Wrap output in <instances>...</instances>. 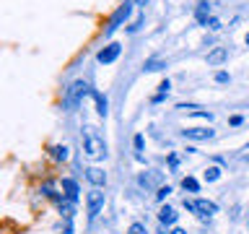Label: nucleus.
<instances>
[{
	"mask_svg": "<svg viewBox=\"0 0 249 234\" xmlns=\"http://www.w3.org/2000/svg\"><path fill=\"white\" fill-rule=\"evenodd\" d=\"M83 151L89 154L91 159H104L107 156V143L93 125H86L83 128Z\"/></svg>",
	"mask_w": 249,
	"mask_h": 234,
	"instance_id": "nucleus-1",
	"label": "nucleus"
},
{
	"mask_svg": "<svg viewBox=\"0 0 249 234\" xmlns=\"http://www.w3.org/2000/svg\"><path fill=\"white\" fill-rule=\"evenodd\" d=\"M89 94H91V89H89V83H86V81H73L68 86V91H65V107L68 109L78 107L86 97H89Z\"/></svg>",
	"mask_w": 249,
	"mask_h": 234,
	"instance_id": "nucleus-2",
	"label": "nucleus"
},
{
	"mask_svg": "<svg viewBox=\"0 0 249 234\" xmlns=\"http://www.w3.org/2000/svg\"><path fill=\"white\" fill-rule=\"evenodd\" d=\"M130 13H132V3H130V0H124V3H122L120 8H117L114 13H112V19H109L107 29H104V37H112L114 31H117V29H120L124 21L130 19Z\"/></svg>",
	"mask_w": 249,
	"mask_h": 234,
	"instance_id": "nucleus-3",
	"label": "nucleus"
},
{
	"mask_svg": "<svg viewBox=\"0 0 249 234\" xmlns=\"http://www.w3.org/2000/svg\"><path fill=\"white\" fill-rule=\"evenodd\" d=\"M184 208L192 211V214H197V216H202V218L218 214V206H215V203H213V200H202V198H200V200H187V198H184Z\"/></svg>",
	"mask_w": 249,
	"mask_h": 234,
	"instance_id": "nucleus-4",
	"label": "nucleus"
},
{
	"mask_svg": "<svg viewBox=\"0 0 249 234\" xmlns=\"http://www.w3.org/2000/svg\"><path fill=\"white\" fill-rule=\"evenodd\" d=\"M86 203H89V218H96L99 216V211L104 208V193L99 190H91L89 193V198H86Z\"/></svg>",
	"mask_w": 249,
	"mask_h": 234,
	"instance_id": "nucleus-5",
	"label": "nucleus"
},
{
	"mask_svg": "<svg viewBox=\"0 0 249 234\" xmlns=\"http://www.w3.org/2000/svg\"><path fill=\"white\" fill-rule=\"evenodd\" d=\"M120 52H122V44H117V42H112V44H107L104 50H99V55H96V60L101 62V65H109V62H114L117 58H120Z\"/></svg>",
	"mask_w": 249,
	"mask_h": 234,
	"instance_id": "nucleus-6",
	"label": "nucleus"
},
{
	"mask_svg": "<svg viewBox=\"0 0 249 234\" xmlns=\"http://www.w3.org/2000/svg\"><path fill=\"white\" fill-rule=\"evenodd\" d=\"M182 136L190 138V140H210L215 136V130H210V128H187V130H182Z\"/></svg>",
	"mask_w": 249,
	"mask_h": 234,
	"instance_id": "nucleus-7",
	"label": "nucleus"
},
{
	"mask_svg": "<svg viewBox=\"0 0 249 234\" xmlns=\"http://www.w3.org/2000/svg\"><path fill=\"white\" fill-rule=\"evenodd\" d=\"M226 60H229V50H226V47H213V50L208 52V65H210V68L223 65Z\"/></svg>",
	"mask_w": 249,
	"mask_h": 234,
	"instance_id": "nucleus-8",
	"label": "nucleus"
},
{
	"mask_svg": "<svg viewBox=\"0 0 249 234\" xmlns=\"http://www.w3.org/2000/svg\"><path fill=\"white\" fill-rule=\"evenodd\" d=\"M86 177H89V182L96 185V187L107 185V172L99 169V167H89V169H86Z\"/></svg>",
	"mask_w": 249,
	"mask_h": 234,
	"instance_id": "nucleus-9",
	"label": "nucleus"
},
{
	"mask_svg": "<svg viewBox=\"0 0 249 234\" xmlns=\"http://www.w3.org/2000/svg\"><path fill=\"white\" fill-rule=\"evenodd\" d=\"M62 190H65L68 200H78V182L75 179H62Z\"/></svg>",
	"mask_w": 249,
	"mask_h": 234,
	"instance_id": "nucleus-10",
	"label": "nucleus"
},
{
	"mask_svg": "<svg viewBox=\"0 0 249 234\" xmlns=\"http://www.w3.org/2000/svg\"><path fill=\"white\" fill-rule=\"evenodd\" d=\"M159 221H161V224H166V226H169V224H174V221H177V211L171 208V206H163V208L159 211Z\"/></svg>",
	"mask_w": 249,
	"mask_h": 234,
	"instance_id": "nucleus-11",
	"label": "nucleus"
},
{
	"mask_svg": "<svg viewBox=\"0 0 249 234\" xmlns=\"http://www.w3.org/2000/svg\"><path fill=\"white\" fill-rule=\"evenodd\" d=\"M93 99H96V112H99L101 117H107V112H109L107 97H104V94H99V91H93Z\"/></svg>",
	"mask_w": 249,
	"mask_h": 234,
	"instance_id": "nucleus-12",
	"label": "nucleus"
},
{
	"mask_svg": "<svg viewBox=\"0 0 249 234\" xmlns=\"http://www.w3.org/2000/svg\"><path fill=\"white\" fill-rule=\"evenodd\" d=\"M50 154H52V156H54V159H57V161H68V156H70V148H68V146H60V143H57V146H52V148H50Z\"/></svg>",
	"mask_w": 249,
	"mask_h": 234,
	"instance_id": "nucleus-13",
	"label": "nucleus"
},
{
	"mask_svg": "<svg viewBox=\"0 0 249 234\" xmlns=\"http://www.w3.org/2000/svg\"><path fill=\"white\" fill-rule=\"evenodd\" d=\"M195 19H197L200 23H208V19H210V5H208V3H200L197 11H195Z\"/></svg>",
	"mask_w": 249,
	"mask_h": 234,
	"instance_id": "nucleus-14",
	"label": "nucleus"
},
{
	"mask_svg": "<svg viewBox=\"0 0 249 234\" xmlns=\"http://www.w3.org/2000/svg\"><path fill=\"white\" fill-rule=\"evenodd\" d=\"M161 68H166V62H163V60H148L145 62V65H143V70H145V73H156V70H161Z\"/></svg>",
	"mask_w": 249,
	"mask_h": 234,
	"instance_id": "nucleus-15",
	"label": "nucleus"
},
{
	"mask_svg": "<svg viewBox=\"0 0 249 234\" xmlns=\"http://www.w3.org/2000/svg\"><path fill=\"white\" fill-rule=\"evenodd\" d=\"M182 187H184V190H190V193H197L200 190V182L195 177H184L182 179Z\"/></svg>",
	"mask_w": 249,
	"mask_h": 234,
	"instance_id": "nucleus-16",
	"label": "nucleus"
},
{
	"mask_svg": "<svg viewBox=\"0 0 249 234\" xmlns=\"http://www.w3.org/2000/svg\"><path fill=\"white\" fill-rule=\"evenodd\" d=\"M218 177H221V169L218 167H208L205 169V182H215Z\"/></svg>",
	"mask_w": 249,
	"mask_h": 234,
	"instance_id": "nucleus-17",
	"label": "nucleus"
},
{
	"mask_svg": "<svg viewBox=\"0 0 249 234\" xmlns=\"http://www.w3.org/2000/svg\"><path fill=\"white\" fill-rule=\"evenodd\" d=\"M156 182H159V175H143V177H140V185H143V187H151Z\"/></svg>",
	"mask_w": 249,
	"mask_h": 234,
	"instance_id": "nucleus-18",
	"label": "nucleus"
},
{
	"mask_svg": "<svg viewBox=\"0 0 249 234\" xmlns=\"http://www.w3.org/2000/svg\"><path fill=\"white\" fill-rule=\"evenodd\" d=\"M229 81H231L229 73H223V70H218V73H215V83H229Z\"/></svg>",
	"mask_w": 249,
	"mask_h": 234,
	"instance_id": "nucleus-19",
	"label": "nucleus"
},
{
	"mask_svg": "<svg viewBox=\"0 0 249 234\" xmlns=\"http://www.w3.org/2000/svg\"><path fill=\"white\" fill-rule=\"evenodd\" d=\"M205 26H208L210 31H218V29H221V21H218V19H213V16H210V19H208V23H205Z\"/></svg>",
	"mask_w": 249,
	"mask_h": 234,
	"instance_id": "nucleus-20",
	"label": "nucleus"
},
{
	"mask_svg": "<svg viewBox=\"0 0 249 234\" xmlns=\"http://www.w3.org/2000/svg\"><path fill=\"white\" fill-rule=\"evenodd\" d=\"M169 193H171V187H169V185H166V187H159V193H156V198H159V200H163Z\"/></svg>",
	"mask_w": 249,
	"mask_h": 234,
	"instance_id": "nucleus-21",
	"label": "nucleus"
},
{
	"mask_svg": "<svg viewBox=\"0 0 249 234\" xmlns=\"http://www.w3.org/2000/svg\"><path fill=\"white\" fill-rule=\"evenodd\" d=\"M130 234H145V226L143 224H132L130 226Z\"/></svg>",
	"mask_w": 249,
	"mask_h": 234,
	"instance_id": "nucleus-22",
	"label": "nucleus"
},
{
	"mask_svg": "<svg viewBox=\"0 0 249 234\" xmlns=\"http://www.w3.org/2000/svg\"><path fill=\"white\" fill-rule=\"evenodd\" d=\"M169 89H171V83H169V78H166V81H161V86H159V91H161V94H166Z\"/></svg>",
	"mask_w": 249,
	"mask_h": 234,
	"instance_id": "nucleus-23",
	"label": "nucleus"
},
{
	"mask_svg": "<svg viewBox=\"0 0 249 234\" xmlns=\"http://www.w3.org/2000/svg\"><path fill=\"white\" fill-rule=\"evenodd\" d=\"M241 122H244V117H241V115H233L231 117V125H241Z\"/></svg>",
	"mask_w": 249,
	"mask_h": 234,
	"instance_id": "nucleus-24",
	"label": "nucleus"
},
{
	"mask_svg": "<svg viewBox=\"0 0 249 234\" xmlns=\"http://www.w3.org/2000/svg\"><path fill=\"white\" fill-rule=\"evenodd\" d=\"M135 148H138V151L143 148V136H135Z\"/></svg>",
	"mask_w": 249,
	"mask_h": 234,
	"instance_id": "nucleus-25",
	"label": "nucleus"
},
{
	"mask_svg": "<svg viewBox=\"0 0 249 234\" xmlns=\"http://www.w3.org/2000/svg\"><path fill=\"white\" fill-rule=\"evenodd\" d=\"M169 234H187V232H184V229H171Z\"/></svg>",
	"mask_w": 249,
	"mask_h": 234,
	"instance_id": "nucleus-26",
	"label": "nucleus"
},
{
	"mask_svg": "<svg viewBox=\"0 0 249 234\" xmlns=\"http://www.w3.org/2000/svg\"><path fill=\"white\" fill-rule=\"evenodd\" d=\"M247 44H249V34H247Z\"/></svg>",
	"mask_w": 249,
	"mask_h": 234,
	"instance_id": "nucleus-27",
	"label": "nucleus"
},
{
	"mask_svg": "<svg viewBox=\"0 0 249 234\" xmlns=\"http://www.w3.org/2000/svg\"><path fill=\"white\" fill-rule=\"evenodd\" d=\"M247 148H249V146H247Z\"/></svg>",
	"mask_w": 249,
	"mask_h": 234,
	"instance_id": "nucleus-28",
	"label": "nucleus"
}]
</instances>
